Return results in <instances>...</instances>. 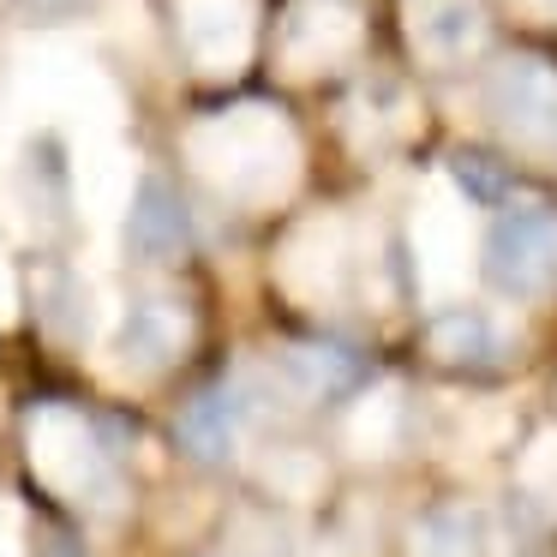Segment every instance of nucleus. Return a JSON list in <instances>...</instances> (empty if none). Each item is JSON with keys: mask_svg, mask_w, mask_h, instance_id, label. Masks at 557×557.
Instances as JSON below:
<instances>
[{"mask_svg": "<svg viewBox=\"0 0 557 557\" xmlns=\"http://www.w3.org/2000/svg\"><path fill=\"white\" fill-rule=\"evenodd\" d=\"M485 126L509 157L557 162V54L533 42H497L480 66Z\"/></svg>", "mask_w": 557, "mask_h": 557, "instance_id": "f257e3e1", "label": "nucleus"}, {"mask_svg": "<svg viewBox=\"0 0 557 557\" xmlns=\"http://www.w3.org/2000/svg\"><path fill=\"white\" fill-rule=\"evenodd\" d=\"M372 42V0H282L264 18V54L288 78H348Z\"/></svg>", "mask_w": 557, "mask_h": 557, "instance_id": "f03ea898", "label": "nucleus"}, {"mask_svg": "<svg viewBox=\"0 0 557 557\" xmlns=\"http://www.w3.org/2000/svg\"><path fill=\"white\" fill-rule=\"evenodd\" d=\"M480 276L504 300H552L557 294V205L552 198H509L492 210L480 246Z\"/></svg>", "mask_w": 557, "mask_h": 557, "instance_id": "7ed1b4c3", "label": "nucleus"}, {"mask_svg": "<svg viewBox=\"0 0 557 557\" xmlns=\"http://www.w3.org/2000/svg\"><path fill=\"white\" fill-rule=\"evenodd\" d=\"M264 0H162L169 49L198 78H234L264 54Z\"/></svg>", "mask_w": 557, "mask_h": 557, "instance_id": "20e7f679", "label": "nucleus"}, {"mask_svg": "<svg viewBox=\"0 0 557 557\" xmlns=\"http://www.w3.org/2000/svg\"><path fill=\"white\" fill-rule=\"evenodd\" d=\"M401 42L425 78L480 73L497 49V0H401Z\"/></svg>", "mask_w": 557, "mask_h": 557, "instance_id": "39448f33", "label": "nucleus"}, {"mask_svg": "<svg viewBox=\"0 0 557 557\" xmlns=\"http://www.w3.org/2000/svg\"><path fill=\"white\" fill-rule=\"evenodd\" d=\"M276 384L306 408H330V401H348L366 389V360L360 348L336 336H300L276 348Z\"/></svg>", "mask_w": 557, "mask_h": 557, "instance_id": "423d86ee", "label": "nucleus"}, {"mask_svg": "<svg viewBox=\"0 0 557 557\" xmlns=\"http://www.w3.org/2000/svg\"><path fill=\"white\" fill-rule=\"evenodd\" d=\"M246 413H252L246 384L240 377H216V384L193 389L186 408L174 413V444H181L193 461H205V468H228L234 449H240Z\"/></svg>", "mask_w": 557, "mask_h": 557, "instance_id": "0eeeda50", "label": "nucleus"}, {"mask_svg": "<svg viewBox=\"0 0 557 557\" xmlns=\"http://www.w3.org/2000/svg\"><path fill=\"white\" fill-rule=\"evenodd\" d=\"M126 252L138 264H181L193 252V205L174 174H145L126 210Z\"/></svg>", "mask_w": 557, "mask_h": 557, "instance_id": "6e6552de", "label": "nucleus"}, {"mask_svg": "<svg viewBox=\"0 0 557 557\" xmlns=\"http://www.w3.org/2000/svg\"><path fill=\"white\" fill-rule=\"evenodd\" d=\"M186 342H193V312H186L181 300H169V294H145V300H133V312H126L121 336H114V354H121L133 372H169L186 354Z\"/></svg>", "mask_w": 557, "mask_h": 557, "instance_id": "1a4fd4ad", "label": "nucleus"}, {"mask_svg": "<svg viewBox=\"0 0 557 557\" xmlns=\"http://www.w3.org/2000/svg\"><path fill=\"white\" fill-rule=\"evenodd\" d=\"M425 354L444 372H492L504 360V330L485 306H444L425 324Z\"/></svg>", "mask_w": 557, "mask_h": 557, "instance_id": "9d476101", "label": "nucleus"}, {"mask_svg": "<svg viewBox=\"0 0 557 557\" xmlns=\"http://www.w3.org/2000/svg\"><path fill=\"white\" fill-rule=\"evenodd\" d=\"M408 557H485V533H480V516L461 504H437L420 516L408 540Z\"/></svg>", "mask_w": 557, "mask_h": 557, "instance_id": "9b49d317", "label": "nucleus"}, {"mask_svg": "<svg viewBox=\"0 0 557 557\" xmlns=\"http://www.w3.org/2000/svg\"><path fill=\"white\" fill-rule=\"evenodd\" d=\"M85 318H90V306H85L78 276L73 270H49V282H42V324H49L54 336L78 342L85 336Z\"/></svg>", "mask_w": 557, "mask_h": 557, "instance_id": "f8f14e48", "label": "nucleus"}, {"mask_svg": "<svg viewBox=\"0 0 557 557\" xmlns=\"http://www.w3.org/2000/svg\"><path fill=\"white\" fill-rule=\"evenodd\" d=\"M449 169H456V181L468 186L473 198H485V205H509V198H516V181H509V174H497V169H492V157H480V150L456 157Z\"/></svg>", "mask_w": 557, "mask_h": 557, "instance_id": "ddd939ff", "label": "nucleus"}, {"mask_svg": "<svg viewBox=\"0 0 557 557\" xmlns=\"http://www.w3.org/2000/svg\"><path fill=\"white\" fill-rule=\"evenodd\" d=\"M13 7L30 25H78V18H97L109 0H13Z\"/></svg>", "mask_w": 557, "mask_h": 557, "instance_id": "4468645a", "label": "nucleus"}, {"mask_svg": "<svg viewBox=\"0 0 557 557\" xmlns=\"http://www.w3.org/2000/svg\"><path fill=\"white\" fill-rule=\"evenodd\" d=\"M37 557H90V545L78 540L73 528H49V533L37 540Z\"/></svg>", "mask_w": 557, "mask_h": 557, "instance_id": "2eb2a0df", "label": "nucleus"}]
</instances>
